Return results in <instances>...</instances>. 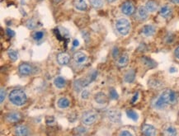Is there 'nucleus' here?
I'll use <instances>...</instances> for the list:
<instances>
[{
	"label": "nucleus",
	"mask_w": 179,
	"mask_h": 136,
	"mask_svg": "<svg viewBox=\"0 0 179 136\" xmlns=\"http://www.w3.org/2000/svg\"><path fill=\"white\" fill-rule=\"evenodd\" d=\"M177 101V94L171 89H166L162 93L158 100L154 102V106L157 109H164L169 104H175Z\"/></svg>",
	"instance_id": "1"
},
{
	"label": "nucleus",
	"mask_w": 179,
	"mask_h": 136,
	"mask_svg": "<svg viewBox=\"0 0 179 136\" xmlns=\"http://www.w3.org/2000/svg\"><path fill=\"white\" fill-rule=\"evenodd\" d=\"M9 101L15 106H22L25 105L27 101V95L24 91L21 89H14L9 93Z\"/></svg>",
	"instance_id": "2"
},
{
	"label": "nucleus",
	"mask_w": 179,
	"mask_h": 136,
	"mask_svg": "<svg viewBox=\"0 0 179 136\" xmlns=\"http://www.w3.org/2000/svg\"><path fill=\"white\" fill-rule=\"evenodd\" d=\"M116 28L121 35H128L131 31V23L126 18H119L116 22Z\"/></svg>",
	"instance_id": "3"
},
{
	"label": "nucleus",
	"mask_w": 179,
	"mask_h": 136,
	"mask_svg": "<svg viewBox=\"0 0 179 136\" xmlns=\"http://www.w3.org/2000/svg\"><path fill=\"white\" fill-rule=\"evenodd\" d=\"M121 12L125 15L131 16L135 12V7L131 1H126L121 6Z\"/></svg>",
	"instance_id": "4"
},
{
	"label": "nucleus",
	"mask_w": 179,
	"mask_h": 136,
	"mask_svg": "<svg viewBox=\"0 0 179 136\" xmlns=\"http://www.w3.org/2000/svg\"><path fill=\"white\" fill-rule=\"evenodd\" d=\"M97 119V114L93 112V111H88V112H85L83 115V118H82V121L83 123L86 126H91L95 122Z\"/></svg>",
	"instance_id": "5"
},
{
	"label": "nucleus",
	"mask_w": 179,
	"mask_h": 136,
	"mask_svg": "<svg viewBox=\"0 0 179 136\" xmlns=\"http://www.w3.org/2000/svg\"><path fill=\"white\" fill-rule=\"evenodd\" d=\"M73 60L76 63V64L78 65H81V64H83L87 61V56L85 54H83V52H80V51H78V52H75L73 54Z\"/></svg>",
	"instance_id": "6"
},
{
	"label": "nucleus",
	"mask_w": 179,
	"mask_h": 136,
	"mask_svg": "<svg viewBox=\"0 0 179 136\" xmlns=\"http://www.w3.org/2000/svg\"><path fill=\"white\" fill-rule=\"evenodd\" d=\"M18 71L21 75L27 76L29 75L32 72V67L27 63H23L21 64L18 68Z\"/></svg>",
	"instance_id": "7"
},
{
	"label": "nucleus",
	"mask_w": 179,
	"mask_h": 136,
	"mask_svg": "<svg viewBox=\"0 0 179 136\" xmlns=\"http://www.w3.org/2000/svg\"><path fill=\"white\" fill-rule=\"evenodd\" d=\"M22 119V115L19 112H17V111H12V112H9L6 115V120L8 122H11V123H16V122H18Z\"/></svg>",
	"instance_id": "8"
},
{
	"label": "nucleus",
	"mask_w": 179,
	"mask_h": 136,
	"mask_svg": "<svg viewBox=\"0 0 179 136\" xmlns=\"http://www.w3.org/2000/svg\"><path fill=\"white\" fill-rule=\"evenodd\" d=\"M107 116H108L109 120H111L113 122H118L121 120V113L120 111L111 109L107 111Z\"/></svg>",
	"instance_id": "9"
},
{
	"label": "nucleus",
	"mask_w": 179,
	"mask_h": 136,
	"mask_svg": "<svg viewBox=\"0 0 179 136\" xmlns=\"http://www.w3.org/2000/svg\"><path fill=\"white\" fill-rule=\"evenodd\" d=\"M142 133L144 135L154 136L156 134V129L151 125H144L142 127Z\"/></svg>",
	"instance_id": "10"
},
{
	"label": "nucleus",
	"mask_w": 179,
	"mask_h": 136,
	"mask_svg": "<svg viewBox=\"0 0 179 136\" xmlns=\"http://www.w3.org/2000/svg\"><path fill=\"white\" fill-rule=\"evenodd\" d=\"M70 57L67 53H60L57 56V61L60 65H66L69 63Z\"/></svg>",
	"instance_id": "11"
},
{
	"label": "nucleus",
	"mask_w": 179,
	"mask_h": 136,
	"mask_svg": "<svg viewBox=\"0 0 179 136\" xmlns=\"http://www.w3.org/2000/svg\"><path fill=\"white\" fill-rule=\"evenodd\" d=\"M15 134L19 136H26L29 134V129L26 126H18L15 128Z\"/></svg>",
	"instance_id": "12"
},
{
	"label": "nucleus",
	"mask_w": 179,
	"mask_h": 136,
	"mask_svg": "<svg viewBox=\"0 0 179 136\" xmlns=\"http://www.w3.org/2000/svg\"><path fill=\"white\" fill-rule=\"evenodd\" d=\"M155 32V27L152 25H145L142 28V33L146 36H151Z\"/></svg>",
	"instance_id": "13"
},
{
	"label": "nucleus",
	"mask_w": 179,
	"mask_h": 136,
	"mask_svg": "<svg viewBox=\"0 0 179 136\" xmlns=\"http://www.w3.org/2000/svg\"><path fill=\"white\" fill-rule=\"evenodd\" d=\"M148 12L149 11L147 10L146 8H144V7H139V8H138V11H137V16H138V18H139V19H140V20L142 21H144L146 20L147 18H148Z\"/></svg>",
	"instance_id": "14"
},
{
	"label": "nucleus",
	"mask_w": 179,
	"mask_h": 136,
	"mask_svg": "<svg viewBox=\"0 0 179 136\" xmlns=\"http://www.w3.org/2000/svg\"><path fill=\"white\" fill-rule=\"evenodd\" d=\"M159 13L160 15L164 18H167L170 17L172 14V8L171 7H169V5H164L163 6L160 10H159Z\"/></svg>",
	"instance_id": "15"
},
{
	"label": "nucleus",
	"mask_w": 179,
	"mask_h": 136,
	"mask_svg": "<svg viewBox=\"0 0 179 136\" xmlns=\"http://www.w3.org/2000/svg\"><path fill=\"white\" fill-rule=\"evenodd\" d=\"M129 62V56L127 54H124L122 56L118 59V61H117V65L120 68H124L127 66Z\"/></svg>",
	"instance_id": "16"
},
{
	"label": "nucleus",
	"mask_w": 179,
	"mask_h": 136,
	"mask_svg": "<svg viewBox=\"0 0 179 136\" xmlns=\"http://www.w3.org/2000/svg\"><path fill=\"white\" fill-rule=\"evenodd\" d=\"M73 4L78 10L85 11L88 8V4L86 3L85 0H75Z\"/></svg>",
	"instance_id": "17"
},
{
	"label": "nucleus",
	"mask_w": 179,
	"mask_h": 136,
	"mask_svg": "<svg viewBox=\"0 0 179 136\" xmlns=\"http://www.w3.org/2000/svg\"><path fill=\"white\" fill-rule=\"evenodd\" d=\"M94 99H95V101L98 104H104L107 102V97L103 93H97L95 95V97H94Z\"/></svg>",
	"instance_id": "18"
},
{
	"label": "nucleus",
	"mask_w": 179,
	"mask_h": 136,
	"mask_svg": "<svg viewBox=\"0 0 179 136\" xmlns=\"http://www.w3.org/2000/svg\"><path fill=\"white\" fill-rule=\"evenodd\" d=\"M146 9L149 12H151V13H154L155 11H157L158 9V3L154 1V0H149L146 3Z\"/></svg>",
	"instance_id": "19"
},
{
	"label": "nucleus",
	"mask_w": 179,
	"mask_h": 136,
	"mask_svg": "<svg viewBox=\"0 0 179 136\" xmlns=\"http://www.w3.org/2000/svg\"><path fill=\"white\" fill-rule=\"evenodd\" d=\"M54 84H55V86H56V88H63L65 87L66 81L63 77H60H60H57V78H55V80H54Z\"/></svg>",
	"instance_id": "20"
},
{
	"label": "nucleus",
	"mask_w": 179,
	"mask_h": 136,
	"mask_svg": "<svg viewBox=\"0 0 179 136\" xmlns=\"http://www.w3.org/2000/svg\"><path fill=\"white\" fill-rule=\"evenodd\" d=\"M57 104H58V106L60 108L65 109L69 106L70 101H69V99H67L66 97H61V98L59 99Z\"/></svg>",
	"instance_id": "21"
},
{
	"label": "nucleus",
	"mask_w": 179,
	"mask_h": 136,
	"mask_svg": "<svg viewBox=\"0 0 179 136\" xmlns=\"http://www.w3.org/2000/svg\"><path fill=\"white\" fill-rule=\"evenodd\" d=\"M141 60L144 65H146L148 68H154V67L156 66V63H155L153 60L149 58V57L144 56V57H142Z\"/></svg>",
	"instance_id": "22"
},
{
	"label": "nucleus",
	"mask_w": 179,
	"mask_h": 136,
	"mask_svg": "<svg viewBox=\"0 0 179 136\" xmlns=\"http://www.w3.org/2000/svg\"><path fill=\"white\" fill-rule=\"evenodd\" d=\"M135 72L134 70H130L126 73V75L124 77V79H125L126 83H131L135 80Z\"/></svg>",
	"instance_id": "23"
},
{
	"label": "nucleus",
	"mask_w": 179,
	"mask_h": 136,
	"mask_svg": "<svg viewBox=\"0 0 179 136\" xmlns=\"http://www.w3.org/2000/svg\"><path fill=\"white\" fill-rule=\"evenodd\" d=\"M89 3H90L93 8H96V9L101 8L103 5L102 0H89Z\"/></svg>",
	"instance_id": "24"
},
{
	"label": "nucleus",
	"mask_w": 179,
	"mask_h": 136,
	"mask_svg": "<svg viewBox=\"0 0 179 136\" xmlns=\"http://www.w3.org/2000/svg\"><path fill=\"white\" fill-rule=\"evenodd\" d=\"M126 115H127L129 118L133 120V121H135L138 120V114L135 111H133V110H127L126 111Z\"/></svg>",
	"instance_id": "25"
},
{
	"label": "nucleus",
	"mask_w": 179,
	"mask_h": 136,
	"mask_svg": "<svg viewBox=\"0 0 179 136\" xmlns=\"http://www.w3.org/2000/svg\"><path fill=\"white\" fill-rule=\"evenodd\" d=\"M8 55L11 60L16 61L18 59V54L17 53V51H13V50H9L8 51Z\"/></svg>",
	"instance_id": "26"
},
{
	"label": "nucleus",
	"mask_w": 179,
	"mask_h": 136,
	"mask_svg": "<svg viewBox=\"0 0 179 136\" xmlns=\"http://www.w3.org/2000/svg\"><path fill=\"white\" fill-rule=\"evenodd\" d=\"M33 39L35 40H42V38L44 37V32L41 31H35V32L33 33L32 35Z\"/></svg>",
	"instance_id": "27"
},
{
	"label": "nucleus",
	"mask_w": 179,
	"mask_h": 136,
	"mask_svg": "<svg viewBox=\"0 0 179 136\" xmlns=\"http://www.w3.org/2000/svg\"><path fill=\"white\" fill-rule=\"evenodd\" d=\"M26 26H27V27L28 29L33 30V29H35V27H36V23H35V21L34 20V19H29V20L27 21Z\"/></svg>",
	"instance_id": "28"
},
{
	"label": "nucleus",
	"mask_w": 179,
	"mask_h": 136,
	"mask_svg": "<svg viewBox=\"0 0 179 136\" xmlns=\"http://www.w3.org/2000/svg\"><path fill=\"white\" fill-rule=\"evenodd\" d=\"M109 95H110V97L112 100H116L119 97L118 93H116V91L114 88H110V90H109Z\"/></svg>",
	"instance_id": "29"
},
{
	"label": "nucleus",
	"mask_w": 179,
	"mask_h": 136,
	"mask_svg": "<svg viewBox=\"0 0 179 136\" xmlns=\"http://www.w3.org/2000/svg\"><path fill=\"white\" fill-rule=\"evenodd\" d=\"M166 134L168 135H176L177 130L173 126H169L166 129Z\"/></svg>",
	"instance_id": "30"
},
{
	"label": "nucleus",
	"mask_w": 179,
	"mask_h": 136,
	"mask_svg": "<svg viewBox=\"0 0 179 136\" xmlns=\"http://www.w3.org/2000/svg\"><path fill=\"white\" fill-rule=\"evenodd\" d=\"M6 33H7V35H8V36H9V37H13L14 35H15V32H14V31H13L12 29H10V28H7L6 29Z\"/></svg>",
	"instance_id": "31"
},
{
	"label": "nucleus",
	"mask_w": 179,
	"mask_h": 136,
	"mask_svg": "<svg viewBox=\"0 0 179 136\" xmlns=\"http://www.w3.org/2000/svg\"><path fill=\"white\" fill-rule=\"evenodd\" d=\"M6 97V91L5 89H3V88H1V99H0V101H1V103H3V101H4V99Z\"/></svg>",
	"instance_id": "32"
},
{
	"label": "nucleus",
	"mask_w": 179,
	"mask_h": 136,
	"mask_svg": "<svg viewBox=\"0 0 179 136\" xmlns=\"http://www.w3.org/2000/svg\"><path fill=\"white\" fill-rule=\"evenodd\" d=\"M88 97H89V92L88 90H83L81 94L82 99H88Z\"/></svg>",
	"instance_id": "33"
},
{
	"label": "nucleus",
	"mask_w": 179,
	"mask_h": 136,
	"mask_svg": "<svg viewBox=\"0 0 179 136\" xmlns=\"http://www.w3.org/2000/svg\"><path fill=\"white\" fill-rule=\"evenodd\" d=\"M112 56H113L114 59L118 58V56H119V50H118V48H116V47H115V48L113 49V51H112Z\"/></svg>",
	"instance_id": "34"
},
{
	"label": "nucleus",
	"mask_w": 179,
	"mask_h": 136,
	"mask_svg": "<svg viewBox=\"0 0 179 136\" xmlns=\"http://www.w3.org/2000/svg\"><path fill=\"white\" fill-rule=\"evenodd\" d=\"M120 135L121 136H132V134L127 130H123V131H121V133H120Z\"/></svg>",
	"instance_id": "35"
},
{
	"label": "nucleus",
	"mask_w": 179,
	"mask_h": 136,
	"mask_svg": "<svg viewBox=\"0 0 179 136\" xmlns=\"http://www.w3.org/2000/svg\"><path fill=\"white\" fill-rule=\"evenodd\" d=\"M54 121H55V118H54L53 116H48V117L46 118V123H47V125L52 124Z\"/></svg>",
	"instance_id": "36"
},
{
	"label": "nucleus",
	"mask_w": 179,
	"mask_h": 136,
	"mask_svg": "<svg viewBox=\"0 0 179 136\" xmlns=\"http://www.w3.org/2000/svg\"><path fill=\"white\" fill-rule=\"evenodd\" d=\"M138 97H139V93H136L133 96V97H132V100H131V103L134 104L135 101L138 100Z\"/></svg>",
	"instance_id": "37"
},
{
	"label": "nucleus",
	"mask_w": 179,
	"mask_h": 136,
	"mask_svg": "<svg viewBox=\"0 0 179 136\" xmlns=\"http://www.w3.org/2000/svg\"><path fill=\"white\" fill-rule=\"evenodd\" d=\"M73 45L74 46V47H77V46H78L79 45V41H78V40H73Z\"/></svg>",
	"instance_id": "38"
},
{
	"label": "nucleus",
	"mask_w": 179,
	"mask_h": 136,
	"mask_svg": "<svg viewBox=\"0 0 179 136\" xmlns=\"http://www.w3.org/2000/svg\"><path fill=\"white\" fill-rule=\"evenodd\" d=\"M175 56L177 59H179V46L175 50Z\"/></svg>",
	"instance_id": "39"
},
{
	"label": "nucleus",
	"mask_w": 179,
	"mask_h": 136,
	"mask_svg": "<svg viewBox=\"0 0 179 136\" xmlns=\"http://www.w3.org/2000/svg\"><path fill=\"white\" fill-rule=\"evenodd\" d=\"M176 68H173V67H172V68H170V73H174V72H176Z\"/></svg>",
	"instance_id": "40"
},
{
	"label": "nucleus",
	"mask_w": 179,
	"mask_h": 136,
	"mask_svg": "<svg viewBox=\"0 0 179 136\" xmlns=\"http://www.w3.org/2000/svg\"><path fill=\"white\" fill-rule=\"evenodd\" d=\"M172 3H176V4H179V0H170Z\"/></svg>",
	"instance_id": "41"
},
{
	"label": "nucleus",
	"mask_w": 179,
	"mask_h": 136,
	"mask_svg": "<svg viewBox=\"0 0 179 136\" xmlns=\"http://www.w3.org/2000/svg\"><path fill=\"white\" fill-rule=\"evenodd\" d=\"M62 0H53V3H55V4H57V3H60Z\"/></svg>",
	"instance_id": "42"
},
{
	"label": "nucleus",
	"mask_w": 179,
	"mask_h": 136,
	"mask_svg": "<svg viewBox=\"0 0 179 136\" xmlns=\"http://www.w3.org/2000/svg\"><path fill=\"white\" fill-rule=\"evenodd\" d=\"M115 1H116V0H107V2H108V3H113V2H115Z\"/></svg>",
	"instance_id": "43"
}]
</instances>
